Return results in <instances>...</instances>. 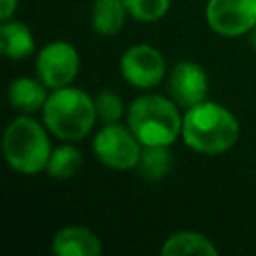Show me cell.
<instances>
[{"mask_svg":"<svg viewBox=\"0 0 256 256\" xmlns=\"http://www.w3.org/2000/svg\"><path fill=\"white\" fill-rule=\"evenodd\" d=\"M2 152L8 166L20 174H38L46 170L52 152L46 126L28 114L14 118L4 130Z\"/></svg>","mask_w":256,"mask_h":256,"instance_id":"277c9868","label":"cell"},{"mask_svg":"<svg viewBox=\"0 0 256 256\" xmlns=\"http://www.w3.org/2000/svg\"><path fill=\"white\" fill-rule=\"evenodd\" d=\"M178 104L160 94L138 96L128 108V128L142 146H170L182 136Z\"/></svg>","mask_w":256,"mask_h":256,"instance_id":"3957f363","label":"cell"},{"mask_svg":"<svg viewBox=\"0 0 256 256\" xmlns=\"http://www.w3.org/2000/svg\"><path fill=\"white\" fill-rule=\"evenodd\" d=\"M240 138L238 118L222 104L202 100L200 104L186 108L182 116V140L188 148L200 154L228 152Z\"/></svg>","mask_w":256,"mask_h":256,"instance_id":"6da1fadb","label":"cell"},{"mask_svg":"<svg viewBox=\"0 0 256 256\" xmlns=\"http://www.w3.org/2000/svg\"><path fill=\"white\" fill-rule=\"evenodd\" d=\"M52 252L58 256H100L102 242L86 226H64L52 238Z\"/></svg>","mask_w":256,"mask_h":256,"instance_id":"30bf717a","label":"cell"},{"mask_svg":"<svg viewBox=\"0 0 256 256\" xmlns=\"http://www.w3.org/2000/svg\"><path fill=\"white\" fill-rule=\"evenodd\" d=\"M248 34H250V46H252V50L256 52V26H254V28H252Z\"/></svg>","mask_w":256,"mask_h":256,"instance_id":"ffe728a7","label":"cell"},{"mask_svg":"<svg viewBox=\"0 0 256 256\" xmlns=\"http://www.w3.org/2000/svg\"><path fill=\"white\" fill-rule=\"evenodd\" d=\"M206 22L226 38L248 34L256 26V0H208Z\"/></svg>","mask_w":256,"mask_h":256,"instance_id":"52a82bcc","label":"cell"},{"mask_svg":"<svg viewBox=\"0 0 256 256\" xmlns=\"http://www.w3.org/2000/svg\"><path fill=\"white\" fill-rule=\"evenodd\" d=\"M168 90L172 100L182 108H192L206 100L208 76L206 70L192 60H182L170 70Z\"/></svg>","mask_w":256,"mask_h":256,"instance_id":"9c48e42d","label":"cell"},{"mask_svg":"<svg viewBox=\"0 0 256 256\" xmlns=\"http://www.w3.org/2000/svg\"><path fill=\"white\" fill-rule=\"evenodd\" d=\"M96 112L104 122H118L124 114V102L120 94L114 90H102L96 96Z\"/></svg>","mask_w":256,"mask_h":256,"instance_id":"ac0fdd59","label":"cell"},{"mask_svg":"<svg viewBox=\"0 0 256 256\" xmlns=\"http://www.w3.org/2000/svg\"><path fill=\"white\" fill-rule=\"evenodd\" d=\"M0 52L10 60L28 58L34 52V36L32 30L18 20H2L0 26Z\"/></svg>","mask_w":256,"mask_h":256,"instance_id":"7c38bea8","label":"cell"},{"mask_svg":"<svg viewBox=\"0 0 256 256\" xmlns=\"http://www.w3.org/2000/svg\"><path fill=\"white\" fill-rule=\"evenodd\" d=\"M124 4L138 22H158L170 8V0H124Z\"/></svg>","mask_w":256,"mask_h":256,"instance_id":"e0dca14e","label":"cell"},{"mask_svg":"<svg viewBox=\"0 0 256 256\" xmlns=\"http://www.w3.org/2000/svg\"><path fill=\"white\" fill-rule=\"evenodd\" d=\"M80 70L78 50L64 40L44 44L36 54V76L50 88L70 86Z\"/></svg>","mask_w":256,"mask_h":256,"instance_id":"8992f818","label":"cell"},{"mask_svg":"<svg viewBox=\"0 0 256 256\" xmlns=\"http://www.w3.org/2000/svg\"><path fill=\"white\" fill-rule=\"evenodd\" d=\"M138 174L144 180H164L172 170V154L168 146H142L140 160L136 164Z\"/></svg>","mask_w":256,"mask_h":256,"instance_id":"9a60e30c","label":"cell"},{"mask_svg":"<svg viewBox=\"0 0 256 256\" xmlns=\"http://www.w3.org/2000/svg\"><path fill=\"white\" fill-rule=\"evenodd\" d=\"M92 150L104 166L112 170H130L136 168L140 160L142 142L130 128L118 122H106V126L96 132Z\"/></svg>","mask_w":256,"mask_h":256,"instance_id":"5b68a950","label":"cell"},{"mask_svg":"<svg viewBox=\"0 0 256 256\" xmlns=\"http://www.w3.org/2000/svg\"><path fill=\"white\" fill-rule=\"evenodd\" d=\"M16 6H18V0H0V18L2 20L12 18V14L16 12Z\"/></svg>","mask_w":256,"mask_h":256,"instance_id":"d6986e66","label":"cell"},{"mask_svg":"<svg viewBox=\"0 0 256 256\" xmlns=\"http://www.w3.org/2000/svg\"><path fill=\"white\" fill-rule=\"evenodd\" d=\"M80 166H82L80 150L72 144H62L58 148H52L48 164H46V172L54 180H68V178L76 176Z\"/></svg>","mask_w":256,"mask_h":256,"instance_id":"2e32d148","label":"cell"},{"mask_svg":"<svg viewBox=\"0 0 256 256\" xmlns=\"http://www.w3.org/2000/svg\"><path fill=\"white\" fill-rule=\"evenodd\" d=\"M48 86L36 76H20L14 78L8 86V102L14 110L22 114H30L36 110H42V106L48 100Z\"/></svg>","mask_w":256,"mask_h":256,"instance_id":"8fae6325","label":"cell"},{"mask_svg":"<svg viewBox=\"0 0 256 256\" xmlns=\"http://www.w3.org/2000/svg\"><path fill=\"white\" fill-rule=\"evenodd\" d=\"M164 72V56L150 44H134L120 58V74L134 88L146 90L158 86Z\"/></svg>","mask_w":256,"mask_h":256,"instance_id":"ba28073f","label":"cell"},{"mask_svg":"<svg viewBox=\"0 0 256 256\" xmlns=\"http://www.w3.org/2000/svg\"><path fill=\"white\" fill-rule=\"evenodd\" d=\"M124 0H96L92 6V28L102 36H116L126 22Z\"/></svg>","mask_w":256,"mask_h":256,"instance_id":"5bb4252c","label":"cell"},{"mask_svg":"<svg viewBox=\"0 0 256 256\" xmlns=\"http://www.w3.org/2000/svg\"><path fill=\"white\" fill-rule=\"evenodd\" d=\"M96 100L74 86H62L48 94L42 106V120L48 132L66 142H76L90 134L96 122Z\"/></svg>","mask_w":256,"mask_h":256,"instance_id":"7a4b0ae2","label":"cell"},{"mask_svg":"<svg viewBox=\"0 0 256 256\" xmlns=\"http://www.w3.org/2000/svg\"><path fill=\"white\" fill-rule=\"evenodd\" d=\"M160 252L164 256H182V254H202V256H216L218 248L212 244V240L200 232L194 230H180L170 234Z\"/></svg>","mask_w":256,"mask_h":256,"instance_id":"4fadbf2b","label":"cell"}]
</instances>
